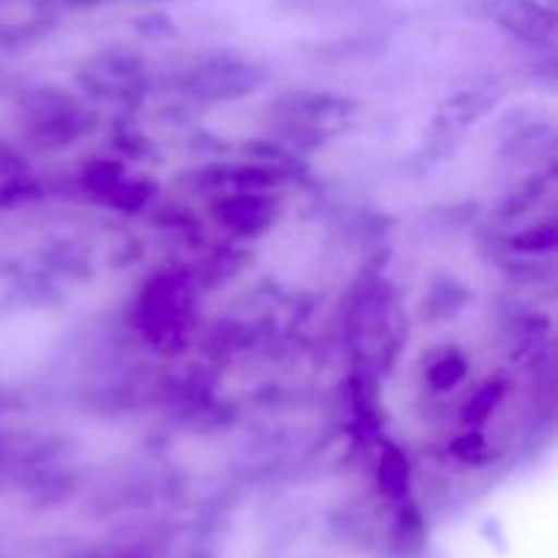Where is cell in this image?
<instances>
[{"instance_id":"obj_1","label":"cell","mask_w":558,"mask_h":558,"mask_svg":"<svg viewBox=\"0 0 558 558\" xmlns=\"http://www.w3.org/2000/svg\"><path fill=\"white\" fill-rule=\"evenodd\" d=\"M494 14L518 36L537 38L550 31V16L534 0H494Z\"/></svg>"}]
</instances>
